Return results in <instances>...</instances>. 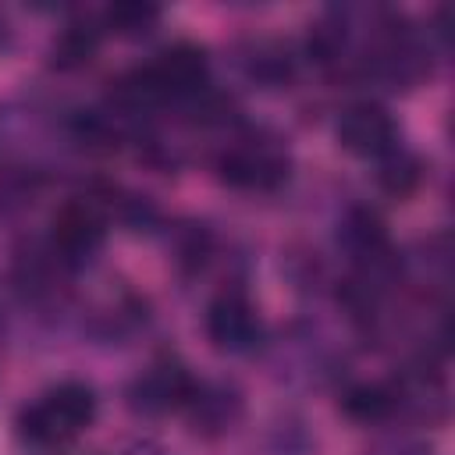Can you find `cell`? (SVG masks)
Returning <instances> with one entry per match:
<instances>
[{"instance_id":"obj_20","label":"cell","mask_w":455,"mask_h":455,"mask_svg":"<svg viewBox=\"0 0 455 455\" xmlns=\"http://www.w3.org/2000/svg\"><path fill=\"white\" fill-rule=\"evenodd\" d=\"M121 455H174L167 444H160V441H153V437H139V441H132Z\"/></svg>"},{"instance_id":"obj_8","label":"cell","mask_w":455,"mask_h":455,"mask_svg":"<svg viewBox=\"0 0 455 455\" xmlns=\"http://www.w3.org/2000/svg\"><path fill=\"white\" fill-rule=\"evenodd\" d=\"M334 135L345 153L363 156V160H377L391 146L402 142L395 114L377 100H355V103L341 107V114L334 121Z\"/></svg>"},{"instance_id":"obj_2","label":"cell","mask_w":455,"mask_h":455,"mask_svg":"<svg viewBox=\"0 0 455 455\" xmlns=\"http://www.w3.org/2000/svg\"><path fill=\"white\" fill-rule=\"evenodd\" d=\"M213 171L235 192H277L291 174V156L277 135L242 132L213 156Z\"/></svg>"},{"instance_id":"obj_4","label":"cell","mask_w":455,"mask_h":455,"mask_svg":"<svg viewBox=\"0 0 455 455\" xmlns=\"http://www.w3.org/2000/svg\"><path fill=\"white\" fill-rule=\"evenodd\" d=\"M391 391H395V405L398 416L419 427H441L451 412V391L444 380V370L437 359L430 355H416L412 363H405L395 377H387Z\"/></svg>"},{"instance_id":"obj_15","label":"cell","mask_w":455,"mask_h":455,"mask_svg":"<svg viewBox=\"0 0 455 455\" xmlns=\"http://www.w3.org/2000/svg\"><path fill=\"white\" fill-rule=\"evenodd\" d=\"M217 252V238L203 220H181L171 231V256L181 277H199Z\"/></svg>"},{"instance_id":"obj_11","label":"cell","mask_w":455,"mask_h":455,"mask_svg":"<svg viewBox=\"0 0 455 455\" xmlns=\"http://www.w3.org/2000/svg\"><path fill=\"white\" fill-rule=\"evenodd\" d=\"M64 132L78 149L96 153V156H107V153L121 149L124 139L132 135L128 124H121L107 107H78V110H71L68 121H64Z\"/></svg>"},{"instance_id":"obj_13","label":"cell","mask_w":455,"mask_h":455,"mask_svg":"<svg viewBox=\"0 0 455 455\" xmlns=\"http://www.w3.org/2000/svg\"><path fill=\"white\" fill-rule=\"evenodd\" d=\"M338 409L352 423H363V427H380V423L398 419L395 391H391L387 380H359V384H348L341 391V398H338Z\"/></svg>"},{"instance_id":"obj_1","label":"cell","mask_w":455,"mask_h":455,"mask_svg":"<svg viewBox=\"0 0 455 455\" xmlns=\"http://www.w3.org/2000/svg\"><path fill=\"white\" fill-rule=\"evenodd\" d=\"M96 412H100V398L85 380H60L46 387L32 405H25L14 427L25 448L60 451L92 427Z\"/></svg>"},{"instance_id":"obj_18","label":"cell","mask_w":455,"mask_h":455,"mask_svg":"<svg viewBox=\"0 0 455 455\" xmlns=\"http://www.w3.org/2000/svg\"><path fill=\"white\" fill-rule=\"evenodd\" d=\"M36 185H39L36 171H21V167L0 171V217L25 210L36 196Z\"/></svg>"},{"instance_id":"obj_6","label":"cell","mask_w":455,"mask_h":455,"mask_svg":"<svg viewBox=\"0 0 455 455\" xmlns=\"http://www.w3.org/2000/svg\"><path fill=\"white\" fill-rule=\"evenodd\" d=\"M192 384H196V377L188 373V366L178 355L164 352L128 380L124 405L135 416H146V419H156V416H167V412H181L185 398L192 395Z\"/></svg>"},{"instance_id":"obj_19","label":"cell","mask_w":455,"mask_h":455,"mask_svg":"<svg viewBox=\"0 0 455 455\" xmlns=\"http://www.w3.org/2000/svg\"><path fill=\"white\" fill-rule=\"evenodd\" d=\"M366 455H437V448H434V441L427 434H419L412 427H402V430L380 434L366 448Z\"/></svg>"},{"instance_id":"obj_14","label":"cell","mask_w":455,"mask_h":455,"mask_svg":"<svg viewBox=\"0 0 455 455\" xmlns=\"http://www.w3.org/2000/svg\"><path fill=\"white\" fill-rule=\"evenodd\" d=\"M373 164H377L373 178H377V188H380L384 196H391V199H409L412 192H419L427 167H423V156H419L416 149H409L405 142L391 146V149H387L384 156H377Z\"/></svg>"},{"instance_id":"obj_5","label":"cell","mask_w":455,"mask_h":455,"mask_svg":"<svg viewBox=\"0 0 455 455\" xmlns=\"http://www.w3.org/2000/svg\"><path fill=\"white\" fill-rule=\"evenodd\" d=\"M203 331L206 341L224 355H252L267 341L263 316L242 288H224L210 299L203 313Z\"/></svg>"},{"instance_id":"obj_12","label":"cell","mask_w":455,"mask_h":455,"mask_svg":"<svg viewBox=\"0 0 455 455\" xmlns=\"http://www.w3.org/2000/svg\"><path fill=\"white\" fill-rule=\"evenodd\" d=\"M103 43V25L92 18H71L57 28V36L50 39V64L57 71H78L85 68Z\"/></svg>"},{"instance_id":"obj_7","label":"cell","mask_w":455,"mask_h":455,"mask_svg":"<svg viewBox=\"0 0 455 455\" xmlns=\"http://www.w3.org/2000/svg\"><path fill=\"white\" fill-rule=\"evenodd\" d=\"M181 416H185L188 430L203 441L228 437L245 416V391L235 380H224V377H213V380L196 377L192 395L181 405Z\"/></svg>"},{"instance_id":"obj_21","label":"cell","mask_w":455,"mask_h":455,"mask_svg":"<svg viewBox=\"0 0 455 455\" xmlns=\"http://www.w3.org/2000/svg\"><path fill=\"white\" fill-rule=\"evenodd\" d=\"M7 46H11V28H7V21L0 18V53H4Z\"/></svg>"},{"instance_id":"obj_16","label":"cell","mask_w":455,"mask_h":455,"mask_svg":"<svg viewBox=\"0 0 455 455\" xmlns=\"http://www.w3.org/2000/svg\"><path fill=\"white\" fill-rule=\"evenodd\" d=\"M164 18V7L160 4H149V0H117V4H107L103 14H100V25L103 32H114L121 39H142L149 36Z\"/></svg>"},{"instance_id":"obj_10","label":"cell","mask_w":455,"mask_h":455,"mask_svg":"<svg viewBox=\"0 0 455 455\" xmlns=\"http://www.w3.org/2000/svg\"><path fill=\"white\" fill-rule=\"evenodd\" d=\"M235 68L245 82L259 89H284L295 78L299 57L284 39L274 36H249L235 46Z\"/></svg>"},{"instance_id":"obj_3","label":"cell","mask_w":455,"mask_h":455,"mask_svg":"<svg viewBox=\"0 0 455 455\" xmlns=\"http://www.w3.org/2000/svg\"><path fill=\"white\" fill-rule=\"evenodd\" d=\"M107 231H110V217L100 192H82L57 206V213L50 217L46 245L68 274H78L89 263H96V256L107 245Z\"/></svg>"},{"instance_id":"obj_17","label":"cell","mask_w":455,"mask_h":455,"mask_svg":"<svg viewBox=\"0 0 455 455\" xmlns=\"http://www.w3.org/2000/svg\"><path fill=\"white\" fill-rule=\"evenodd\" d=\"M263 448H267V455H313L316 441H313L309 423H306L302 416L284 412V416H277V419L267 427Z\"/></svg>"},{"instance_id":"obj_9","label":"cell","mask_w":455,"mask_h":455,"mask_svg":"<svg viewBox=\"0 0 455 455\" xmlns=\"http://www.w3.org/2000/svg\"><path fill=\"white\" fill-rule=\"evenodd\" d=\"M149 71L167 103H185L203 89H210V57L199 43H188V39L164 46L149 64Z\"/></svg>"}]
</instances>
